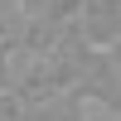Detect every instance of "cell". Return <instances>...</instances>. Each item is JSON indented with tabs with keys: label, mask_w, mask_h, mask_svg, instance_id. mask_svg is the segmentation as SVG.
<instances>
[{
	"label": "cell",
	"mask_w": 121,
	"mask_h": 121,
	"mask_svg": "<svg viewBox=\"0 0 121 121\" xmlns=\"http://www.w3.org/2000/svg\"><path fill=\"white\" fill-rule=\"evenodd\" d=\"M10 63H15V44L0 34V92H10Z\"/></svg>",
	"instance_id": "4"
},
{
	"label": "cell",
	"mask_w": 121,
	"mask_h": 121,
	"mask_svg": "<svg viewBox=\"0 0 121 121\" xmlns=\"http://www.w3.org/2000/svg\"><path fill=\"white\" fill-rule=\"evenodd\" d=\"M73 97L87 107V112H102V116H116V102H121V68H116V48H92L73 82Z\"/></svg>",
	"instance_id": "1"
},
{
	"label": "cell",
	"mask_w": 121,
	"mask_h": 121,
	"mask_svg": "<svg viewBox=\"0 0 121 121\" xmlns=\"http://www.w3.org/2000/svg\"><path fill=\"white\" fill-rule=\"evenodd\" d=\"M73 29L82 34L87 48H116V39H121V0H78Z\"/></svg>",
	"instance_id": "2"
},
{
	"label": "cell",
	"mask_w": 121,
	"mask_h": 121,
	"mask_svg": "<svg viewBox=\"0 0 121 121\" xmlns=\"http://www.w3.org/2000/svg\"><path fill=\"white\" fill-rule=\"evenodd\" d=\"M19 121H92V112L73 92H58V97H44V102H24Z\"/></svg>",
	"instance_id": "3"
},
{
	"label": "cell",
	"mask_w": 121,
	"mask_h": 121,
	"mask_svg": "<svg viewBox=\"0 0 121 121\" xmlns=\"http://www.w3.org/2000/svg\"><path fill=\"white\" fill-rule=\"evenodd\" d=\"M39 5H48V0H15V15H29V10H39Z\"/></svg>",
	"instance_id": "6"
},
{
	"label": "cell",
	"mask_w": 121,
	"mask_h": 121,
	"mask_svg": "<svg viewBox=\"0 0 121 121\" xmlns=\"http://www.w3.org/2000/svg\"><path fill=\"white\" fill-rule=\"evenodd\" d=\"M19 112H24V102L15 92H0V121H19Z\"/></svg>",
	"instance_id": "5"
}]
</instances>
